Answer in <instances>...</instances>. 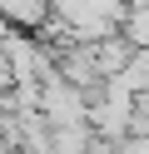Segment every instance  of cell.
<instances>
[{
  "mask_svg": "<svg viewBox=\"0 0 149 154\" xmlns=\"http://www.w3.org/2000/svg\"><path fill=\"white\" fill-rule=\"evenodd\" d=\"M0 20L20 30H40L50 20V0H0Z\"/></svg>",
  "mask_w": 149,
  "mask_h": 154,
  "instance_id": "1",
  "label": "cell"
},
{
  "mask_svg": "<svg viewBox=\"0 0 149 154\" xmlns=\"http://www.w3.org/2000/svg\"><path fill=\"white\" fill-rule=\"evenodd\" d=\"M124 90H134V94H149V45H134L129 50V60H124V70L114 75Z\"/></svg>",
  "mask_w": 149,
  "mask_h": 154,
  "instance_id": "2",
  "label": "cell"
}]
</instances>
